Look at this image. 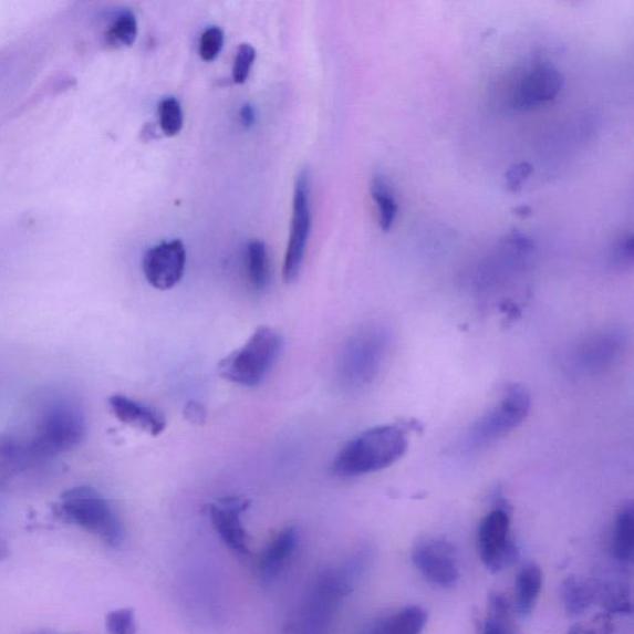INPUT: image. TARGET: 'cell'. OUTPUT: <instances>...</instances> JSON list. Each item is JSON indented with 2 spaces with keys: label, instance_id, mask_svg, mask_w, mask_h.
<instances>
[{
  "label": "cell",
  "instance_id": "cell-34",
  "mask_svg": "<svg viewBox=\"0 0 634 634\" xmlns=\"http://www.w3.org/2000/svg\"><path fill=\"white\" fill-rule=\"evenodd\" d=\"M206 410L200 403L189 402L185 407V417L194 424H204L206 420Z\"/></svg>",
  "mask_w": 634,
  "mask_h": 634
},
{
  "label": "cell",
  "instance_id": "cell-15",
  "mask_svg": "<svg viewBox=\"0 0 634 634\" xmlns=\"http://www.w3.org/2000/svg\"><path fill=\"white\" fill-rule=\"evenodd\" d=\"M37 467L40 464L31 453L24 435L0 433V488L9 486Z\"/></svg>",
  "mask_w": 634,
  "mask_h": 634
},
{
  "label": "cell",
  "instance_id": "cell-6",
  "mask_svg": "<svg viewBox=\"0 0 634 634\" xmlns=\"http://www.w3.org/2000/svg\"><path fill=\"white\" fill-rule=\"evenodd\" d=\"M532 409V397L526 387L513 384L490 410L478 418L462 440L466 453L488 448L518 428Z\"/></svg>",
  "mask_w": 634,
  "mask_h": 634
},
{
  "label": "cell",
  "instance_id": "cell-9",
  "mask_svg": "<svg viewBox=\"0 0 634 634\" xmlns=\"http://www.w3.org/2000/svg\"><path fill=\"white\" fill-rule=\"evenodd\" d=\"M533 252V242L529 238L515 233L492 257L478 267L474 276V287L481 295L493 294L508 282L524 272L529 257Z\"/></svg>",
  "mask_w": 634,
  "mask_h": 634
},
{
  "label": "cell",
  "instance_id": "cell-10",
  "mask_svg": "<svg viewBox=\"0 0 634 634\" xmlns=\"http://www.w3.org/2000/svg\"><path fill=\"white\" fill-rule=\"evenodd\" d=\"M310 174L306 169L301 170L295 183L293 199V217L289 242L287 248L283 277L287 283H294L303 266L309 237L311 232V202H310Z\"/></svg>",
  "mask_w": 634,
  "mask_h": 634
},
{
  "label": "cell",
  "instance_id": "cell-37",
  "mask_svg": "<svg viewBox=\"0 0 634 634\" xmlns=\"http://www.w3.org/2000/svg\"><path fill=\"white\" fill-rule=\"evenodd\" d=\"M516 214L524 217L530 214V209L529 207H519V209L516 210Z\"/></svg>",
  "mask_w": 634,
  "mask_h": 634
},
{
  "label": "cell",
  "instance_id": "cell-2",
  "mask_svg": "<svg viewBox=\"0 0 634 634\" xmlns=\"http://www.w3.org/2000/svg\"><path fill=\"white\" fill-rule=\"evenodd\" d=\"M86 430L85 414L80 405L58 398L44 405L33 432L24 436L37 461L43 466L56 456L76 449L85 439Z\"/></svg>",
  "mask_w": 634,
  "mask_h": 634
},
{
  "label": "cell",
  "instance_id": "cell-12",
  "mask_svg": "<svg viewBox=\"0 0 634 634\" xmlns=\"http://www.w3.org/2000/svg\"><path fill=\"white\" fill-rule=\"evenodd\" d=\"M186 267V248L180 239L148 249L143 257V272L158 290H170L180 283Z\"/></svg>",
  "mask_w": 634,
  "mask_h": 634
},
{
  "label": "cell",
  "instance_id": "cell-14",
  "mask_svg": "<svg viewBox=\"0 0 634 634\" xmlns=\"http://www.w3.org/2000/svg\"><path fill=\"white\" fill-rule=\"evenodd\" d=\"M249 501L242 497H227L209 506V515L218 536L239 557L248 554V534L242 524V515Z\"/></svg>",
  "mask_w": 634,
  "mask_h": 634
},
{
  "label": "cell",
  "instance_id": "cell-28",
  "mask_svg": "<svg viewBox=\"0 0 634 634\" xmlns=\"http://www.w3.org/2000/svg\"><path fill=\"white\" fill-rule=\"evenodd\" d=\"M225 41L224 30L218 27L207 28L200 38L199 53L205 62L215 61L220 55Z\"/></svg>",
  "mask_w": 634,
  "mask_h": 634
},
{
  "label": "cell",
  "instance_id": "cell-16",
  "mask_svg": "<svg viewBox=\"0 0 634 634\" xmlns=\"http://www.w3.org/2000/svg\"><path fill=\"white\" fill-rule=\"evenodd\" d=\"M110 408L121 423L132 426L134 429L158 436L166 429L165 415L122 394H114L108 399Z\"/></svg>",
  "mask_w": 634,
  "mask_h": 634
},
{
  "label": "cell",
  "instance_id": "cell-1",
  "mask_svg": "<svg viewBox=\"0 0 634 634\" xmlns=\"http://www.w3.org/2000/svg\"><path fill=\"white\" fill-rule=\"evenodd\" d=\"M408 433L403 424H384L361 433L340 450L332 474L351 478L388 469L407 453Z\"/></svg>",
  "mask_w": 634,
  "mask_h": 634
},
{
  "label": "cell",
  "instance_id": "cell-22",
  "mask_svg": "<svg viewBox=\"0 0 634 634\" xmlns=\"http://www.w3.org/2000/svg\"><path fill=\"white\" fill-rule=\"evenodd\" d=\"M481 634H518L512 605L500 592H491L488 596L487 616L482 622Z\"/></svg>",
  "mask_w": 634,
  "mask_h": 634
},
{
  "label": "cell",
  "instance_id": "cell-3",
  "mask_svg": "<svg viewBox=\"0 0 634 634\" xmlns=\"http://www.w3.org/2000/svg\"><path fill=\"white\" fill-rule=\"evenodd\" d=\"M392 344V331L387 326L370 324L361 328L342 352L341 383L352 391L367 387L386 365Z\"/></svg>",
  "mask_w": 634,
  "mask_h": 634
},
{
  "label": "cell",
  "instance_id": "cell-25",
  "mask_svg": "<svg viewBox=\"0 0 634 634\" xmlns=\"http://www.w3.org/2000/svg\"><path fill=\"white\" fill-rule=\"evenodd\" d=\"M246 267L249 283L258 293H262L270 284V263L264 242L251 241L248 243Z\"/></svg>",
  "mask_w": 634,
  "mask_h": 634
},
{
  "label": "cell",
  "instance_id": "cell-26",
  "mask_svg": "<svg viewBox=\"0 0 634 634\" xmlns=\"http://www.w3.org/2000/svg\"><path fill=\"white\" fill-rule=\"evenodd\" d=\"M138 37V22L129 9H124L113 19L107 30V41L114 48L131 46Z\"/></svg>",
  "mask_w": 634,
  "mask_h": 634
},
{
  "label": "cell",
  "instance_id": "cell-24",
  "mask_svg": "<svg viewBox=\"0 0 634 634\" xmlns=\"http://www.w3.org/2000/svg\"><path fill=\"white\" fill-rule=\"evenodd\" d=\"M371 193L374 202L378 206L380 226L382 231L388 232L391 231L394 222H396L398 204L386 176L374 174L371 184Z\"/></svg>",
  "mask_w": 634,
  "mask_h": 634
},
{
  "label": "cell",
  "instance_id": "cell-19",
  "mask_svg": "<svg viewBox=\"0 0 634 634\" xmlns=\"http://www.w3.org/2000/svg\"><path fill=\"white\" fill-rule=\"evenodd\" d=\"M634 549V511L632 503L622 507L611 539V554L620 565L632 563Z\"/></svg>",
  "mask_w": 634,
  "mask_h": 634
},
{
  "label": "cell",
  "instance_id": "cell-7",
  "mask_svg": "<svg viewBox=\"0 0 634 634\" xmlns=\"http://www.w3.org/2000/svg\"><path fill=\"white\" fill-rule=\"evenodd\" d=\"M627 332L609 326L585 336L569 350L565 366L576 377L595 376L611 368L626 351Z\"/></svg>",
  "mask_w": 634,
  "mask_h": 634
},
{
  "label": "cell",
  "instance_id": "cell-31",
  "mask_svg": "<svg viewBox=\"0 0 634 634\" xmlns=\"http://www.w3.org/2000/svg\"><path fill=\"white\" fill-rule=\"evenodd\" d=\"M106 627L111 634H135L137 623H135L134 612L131 609H121L108 613Z\"/></svg>",
  "mask_w": 634,
  "mask_h": 634
},
{
  "label": "cell",
  "instance_id": "cell-36",
  "mask_svg": "<svg viewBox=\"0 0 634 634\" xmlns=\"http://www.w3.org/2000/svg\"><path fill=\"white\" fill-rule=\"evenodd\" d=\"M9 555V549L3 539H0V561L4 560Z\"/></svg>",
  "mask_w": 634,
  "mask_h": 634
},
{
  "label": "cell",
  "instance_id": "cell-11",
  "mask_svg": "<svg viewBox=\"0 0 634 634\" xmlns=\"http://www.w3.org/2000/svg\"><path fill=\"white\" fill-rule=\"evenodd\" d=\"M413 564L433 586L451 589L460 578L459 558L448 539L428 538L415 544Z\"/></svg>",
  "mask_w": 634,
  "mask_h": 634
},
{
  "label": "cell",
  "instance_id": "cell-4",
  "mask_svg": "<svg viewBox=\"0 0 634 634\" xmlns=\"http://www.w3.org/2000/svg\"><path fill=\"white\" fill-rule=\"evenodd\" d=\"M54 512L62 521L87 530L110 547L117 548L123 543L124 527L121 519L95 488H71L61 496Z\"/></svg>",
  "mask_w": 634,
  "mask_h": 634
},
{
  "label": "cell",
  "instance_id": "cell-21",
  "mask_svg": "<svg viewBox=\"0 0 634 634\" xmlns=\"http://www.w3.org/2000/svg\"><path fill=\"white\" fill-rule=\"evenodd\" d=\"M560 597L570 616H580L596 602L594 582L570 576L561 584Z\"/></svg>",
  "mask_w": 634,
  "mask_h": 634
},
{
  "label": "cell",
  "instance_id": "cell-13",
  "mask_svg": "<svg viewBox=\"0 0 634 634\" xmlns=\"http://www.w3.org/2000/svg\"><path fill=\"white\" fill-rule=\"evenodd\" d=\"M563 89V76L549 62H540L516 83L512 93L513 110H532L553 101Z\"/></svg>",
  "mask_w": 634,
  "mask_h": 634
},
{
  "label": "cell",
  "instance_id": "cell-33",
  "mask_svg": "<svg viewBox=\"0 0 634 634\" xmlns=\"http://www.w3.org/2000/svg\"><path fill=\"white\" fill-rule=\"evenodd\" d=\"M568 634H612V623L609 616H599L589 623L576 625Z\"/></svg>",
  "mask_w": 634,
  "mask_h": 634
},
{
  "label": "cell",
  "instance_id": "cell-27",
  "mask_svg": "<svg viewBox=\"0 0 634 634\" xmlns=\"http://www.w3.org/2000/svg\"><path fill=\"white\" fill-rule=\"evenodd\" d=\"M158 116L160 129L166 137H176L184 126V113L180 102L175 97H165L159 102Z\"/></svg>",
  "mask_w": 634,
  "mask_h": 634
},
{
  "label": "cell",
  "instance_id": "cell-35",
  "mask_svg": "<svg viewBox=\"0 0 634 634\" xmlns=\"http://www.w3.org/2000/svg\"><path fill=\"white\" fill-rule=\"evenodd\" d=\"M239 118L246 128H251L256 122V111L251 105H245L239 112Z\"/></svg>",
  "mask_w": 634,
  "mask_h": 634
},
{
  "label": "cell",
  "instance_id": "cell-29",
  "mask_svg": "<svg viewBox=\"0 0 634 634\" xmlns=\"http://www.w3.org/2000/svg\"><path fill=\"white\" fill-rule=\"evenodd\" d=\"M609 262L616 270H626L633 266V237L631 235L622 236L612 246Z\"/></svg>",
  "mask_w": 634,
  "mask_h": 634
},
{
  "label": "cell",
  "instance_id": "cell-18",
  "mask_svg": "<svg viewBox=\"0 0 634 634\" xmlns=\"http://www.w3.org/2000/svg\"><path fill=\"white\" fill-rule=\"evenodd\" d=\"M428 619L423 607L405 606L373 620L361 634H422Z\"/></svg>",
  "mask_w": 634,
  "mask_h": 634
},
{
  "label": "cell",
  "instance_id": "cell-23",
  "mask_svg": "<svg viewBox=\"0 0 634 634\" xmlns=\"http://www.w3.org/2000/svg\"><path fill=\"white\" fill-rule=\"evenodd\" d=\"M596 601L612 615H630L632 613L631 590L626 582L605 579L594 582Z\"/></svg>",
  "mask_w": 634,
  "mask_h": 634
},
{
  "label": "cell",
  "instance_id": "cell-8",
  "mask_svg": "<svg viewBox=\"0 0 634 634\" xmlns=\"http://www.w3.org/2000/svg\"><path fill=\"white\" fill-rule=\"evenodd\" d=\"M478 552L484 565L500 573L518 558V547L512 537V512L503 498H497L478 528Z\"/></svg>",
  "mask_w": 634,
  "mask_h": 634
},
{
  "label": "cell",
  "instance_id": "cell-20",
  "mask_svg": "<svg viewBox=\"0 0 634 634\" xmlns=\"http://www.w3.org/2000/svg\"><path fill=\"white\" fill-rule=\"evenodd\" d=\"M543 588V571L538 564L524 565L516 579V607L519 615L527 616L537 605Z\"/></svg>",
  "mask_w": 634,
  "mask_h": 634
},
{
  "label": "cell",
  "instance_id": "cell-5",
  "mask_svg": "<svg viewBox=\"0 0 634 634\" xmlns=\"http://www.w3.org/2000/svg\"><path fill=\"white\" fill-rule=\"evenodd\" d=\"M283 339L272 328L259 326L246 344L228 355L218 365L221 377L242 387L261 384L276 365Z\"/></svg>",
  "mask_w": 634,
  "mask_h": 634
},
{
  "label": "cell",
  "instance_id": "cell-32",
  "mask_svg": "<svg viewBox=\"0 0 634 634\" xmlns=\"http://www.w3.org/2000/svg\"><path fill=\"white\" fill-rule=\"evenodd\" d=\"M532 165L528 163H519L509 168L506 173V185L509 191L517 193L522 189L523 184L532 175Z\"/></svg>",
  "mask_w": 634,
  "mask_h": 634
},
{
  "label": "cell",
  "instance_id": "cell-30",
  "mask_svg": "<svg viewBox=\"0 0 634 634\" xmlns=\"http://www.w3.org/2000/svg\"><path fill=\"white\" fill-rule=\"evenodd\" d=\"M257 59V51L252 45H239L233 64V80L237 85H243L251 74Z\"/></svg>",
  "mask_w": 634,
  "mask_h": 634
},
{
  "label": "cell",
  "instance_id": "cell-17",
  "mask_svg": "<svg viewBox=\"0 0 634 634\" xmlns=\"http://www.w3.org/2000/svg\"><path fill=\"white\" fill-rule=\"evenodd\" d=\"M299 544V533L295 527L280 530L278 536L268 544L258 561L259 578L266 584L274 581L294 555Z\"/></svg>",
  "mask_w": 634,
  "mask_h": 634
}]
</instances>
